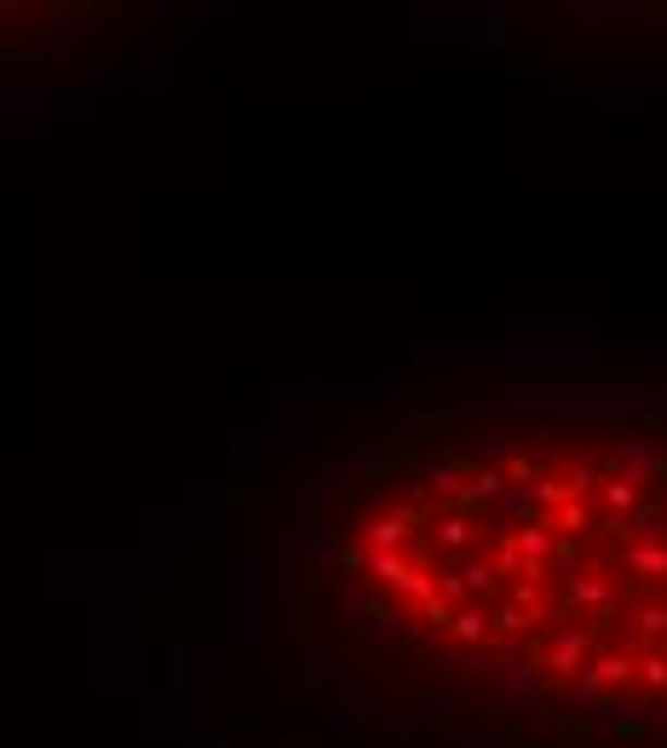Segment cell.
Listing matches in <instances>:
<instances>
[{"label": "cell", "mask_w": 667, "mask_h": 748, "mask_svg": "<svg viewBox=\"0 0 667 748\" xmlns=\"http://www.w3.org/2000/svg\"><path fill=\"white\" fill-rule=\"evenodd\" d=\"M339 553L420 651L518 674L558 714L667 725V427L432 450L351 501Z\"/></svg>", "instance_id": "obj_1"}]
</instances>
